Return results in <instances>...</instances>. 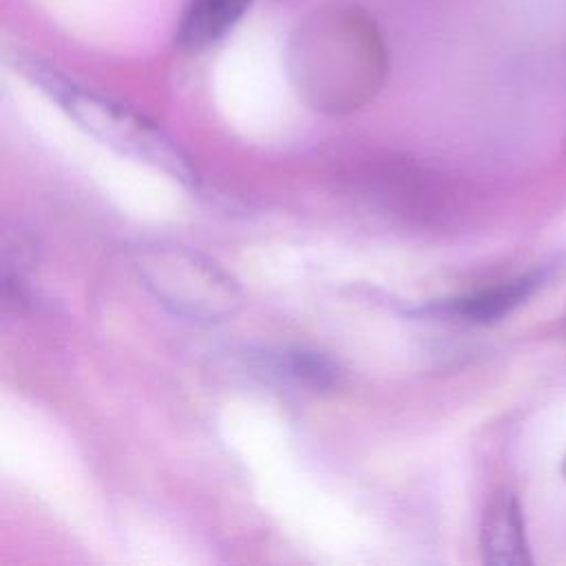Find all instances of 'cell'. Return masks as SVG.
<instances>
[{"mask_svg": "<svg viewBox=\"0 0 566 566\" xmlns=\"http://www.w3.org/2000/svg\"><path fill=\"white\" fill-rule=\"evenodd\" d=\"M285 64L298 97L325 115L369 104L389 71L385 38L360 4L325 2L296 22Z\"/></svg>", "mask_w": 566, "mask_h": 566, "instance_id": "6da1fadb", "label": "cell"}, {"mask_svg": "<svg viewBox=\"0 0 566 566\" xmlns=\"http://www.w3.org/2000/svg\"><path fill=\"white\" fill-rule=\"evenodd\" d=\"M270 367L274 374L285 376L287 380L314 391L334 389L340 382V369L332 358H327L321 352H312L303 347L272 354Z\"/></svg>", "mask_w": 566, "mask_h": 566, "instance_id": "52a82bcc", "label": "cell"}, {"mask_svg": "<svg viewBox=\"0 0 566 566\" xmlns=\"http://www.w3.org/2000/svg\"><path fill=\"white\" fill-rule=\"evenodd\" d=\"M551 270H553L551 265H539L526 274L458 296L449 301L444 310L469 323L500 321L511 312H515L520 305H524L544 285V281L551 276Z\"/></svg>", "mask_w": 566, "mask_h": 566, "instance_id": "5b68a950", "label": "cell"}, {"mask_svg": "<svg viewBox=\"0 0 566 566\" xmlns=\"http://www.w3.org/2000/svg\"><path fill=\"white\" fill-rule=\"evenodd\" d=\"M133 268L146 292L170 314L195 323H217L241 307V287L217 261L179 243H144L133 250Z\"/></svg>", "mask_w": 566, "mask_h": 566, "instance_id": "3957f363", "label": "cell"}, {"mask_svg": "<svg viewBox=\"0 0 566 566\" xmlns=\"http://www.w3.org/2000/svg\"><path fill=\"white\" fill-rule=\"evenodd\" d=\"M480 553L491 566H528L533 562L520 500L511 491H497L482 515Z\"/></svg>", "mask_w": 566, "mask_h": 566, "instance_id": "277c9868", "label": "cell"}, {"mask_svg": "<svg viewBox=\"0 0 566 566\" xmlns=\"http://www.w3.org/2000/svg\"><path fill=\"white\" fill-rule=\"evenodd\" d=\"M13 64L31 84L49 95V99L55 102L69 119L99 144L128 159L161 170L186 186L197 181V168L190 155L148 115L73 82L40 60L15 55Z\"/></svg>", "mask_w": 566, "mask_h": 566, "instance_id": "7a4b0ae2", "label": "cell"}, {"mask_svg": "<svg viewBox=\"0 0 566 566\" xmlns=\"http://www.w3.org/2000/svg\"><path fill=\"white\" fill-rule=\"evenodd\" d=\"M562 475L566 478V453H564V462H562Z\"/></svg>", "mask_w": 566, "mask_h": 566, "instance_id": "ba28073f", "label": "cell"}, {"mask_svg": "<svg viewBox=\"0 0 566 566\" xmlns=\"http://www.w3.org/2000/svg\"><path fill=\"white\" fill-rule=\"evenodd\" d=\"M252 0H186L175 29V44L201 51L226 38L248 13Z\"/></svg>", "mask_w": 566, "mask_h": 566, "instance_id": "8992f818", "label": "cell"}]
</instances>
